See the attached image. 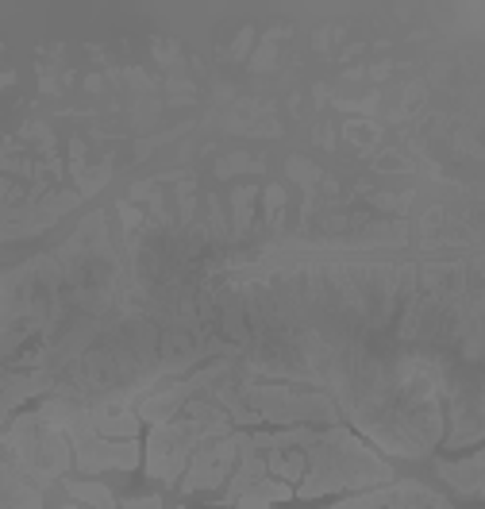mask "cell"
<instances>
[{
	"label": "cell",
	"mask_w": 485,
	"mask_h": 509,
	"mask_svg": "<svg viewBox=\"0 0 485 509\" xmlns=\"http://www.w3.org/2000/svg\"><path fill=\"white\" fill-rule=\"evenodd\" d=\"M69 490H74L78 498L93 501L97 509H116V506H112V498H108V490H104V486H97V482H85V486H81V482H74Z\"/></svg>",
	"instance_id": "1"
},
{
	"label": "cell",
	"mask_w": 485,
	"mask_h": 509,
	"mask_svg": "<svg viewBox=\"0 0 485 509\" xmlns=\"http://www.w3.org/2000/svg\"><path fill=\"white\" fill-rule=\"evenodd\" d=\"M247 197H251V189H242L239 201H247ZM239 220H247V205H239Z\"/></svg>",
	"instance_id": "2"
}]
</instances>
